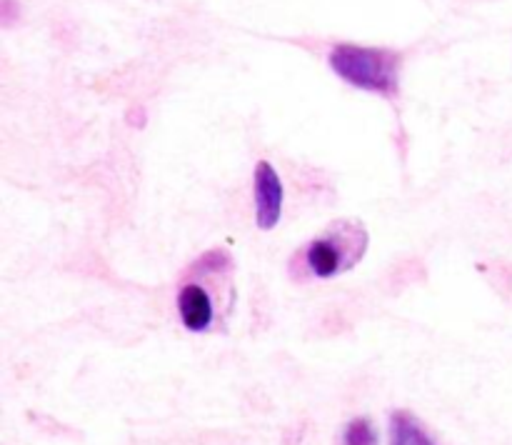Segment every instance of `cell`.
<instances>
[{
    "label": "cell",
    "mask_w": 512,
    "mask_h": 445,
    "mask_svg": "<svg viewBox=\"0 0 512 445\" xmlns=\"http://www.w3.org/2000/svg\"><path fill=\"white\" fill-rule=\"evenodd\" d=\"M238 265L230 250L200 253L178 280V318L190 333H225L238 303Z\"/></svg>",
    "instance_id": "6da1fadb"
},
{
    "label": "cell",
    "mask_w": 512,
    "mask_h": 445,
    "mask_svg": "<svg viewBox=\"0 0 512 445\" xmlns=\"http://www.w3.org/2000/svg\"><path fill=\"white\" fill-rule=\"evenodd\" d=\"M370 233L363 220L340 218L328 223L323 233L313 235L300 245L288 260V275L295 283L310 280H333L353 270L365 258Z\"/></svg>",
    "instance_id": "7a4b0ae2"
},
{
    "label": "cell",
    "mask_w": 512,
    "mask_h": 445,
    "mask_svg": "<svg viewBox=\"0 0 512 445\" xmlns=\"http://www.w3.org/2000/svg\"><path fill=\"white\" fill-rule=\"evenodd\" d=\"M328 63L340 80L365 93L393 100L400 93V65L403 55L390 48L338 43L330 48Z\"/></svg>",
    "instance_id": "3957f363"
},
{
    "label": "cell",
    "mask_w": 512,
    "mask_h": 445,
    "mask_svg": "<svg viewBox=\"0 0 512 445\" xmlns=\"http://www.w3.org/2000/svg\"><path fill=\"white\" fill-rule=\"evenodd\" d=\"M253 198H255V225L260 230H273L283 215L285 190L280 175L275 173L268 160H258L253 173Z\"/></svg>",
    "instance_id": "277c9868"
},
{
    "label": "cell",
    "mask_w": 512,
    "mask_h": 445,
    "mask_svg": "<svg viewBox=\"0 0 512 445\" xmlns=\"http://www.w3.org/2000/svg\"><path fill=\"white\" fill-rule=\"evenodd\" d=\"M388 430L390 445H438L433 435L423 428V423L408 410H393Z\"/></svg>",
    "instance_id": "5b68a950"
},
{
    "label": "cell",
    "mask_w": 512,
    "mask_h": 445,
    "mask_svg": "<svg viewBox=\"0 0 512 445\" xmlns=\"http://www.w3.org/2000/svg\"><path fill=\"white\" fill-rule=\"evenodd\" d=\"M340 445H380V433L375 423L365 415L348 420L340 433Z\"/></svg>",
    "instance_id": "8992f818"
}]
</instances>
